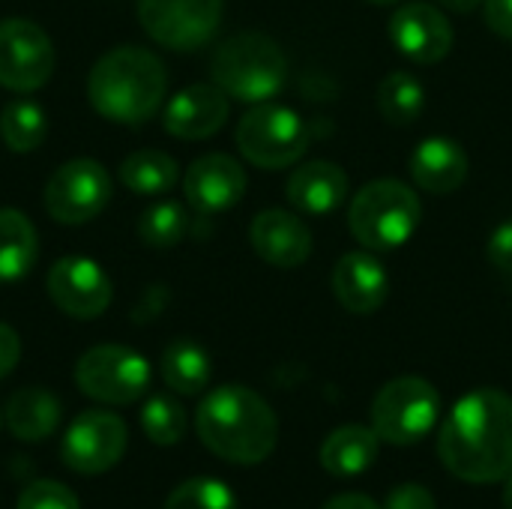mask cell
I'll return each instance as SVG.
<instances>
[{"label":"cell","mask_w":512,"mask_h":509,"mask_svg":"<svg viewBox=\"0 0 512 509\" xmlns=\"http://www.w3.org/2000/svg\"><path fill=\"white\" fill-rule=\"evenodd\" d=\"M162 381L177 396H198L207 390L213 363L210 354L192 339H174L162 351Z\"/></svg>","instance_id":"cell-24"},{"label":"cell","mask_w":512,"mask_h":509,"mask_svg":"<svg viewBox=\"0 0 512 509\" xmlns=\"http://www.w3.org/2000/svg\"><path fill=\"white\" fill-rule=\"evenodd\" d=\"M441 417L438 390L420 375L387 381L372 402V429L384 444L411 447L423 441Z\"/></svg>","instance_id":"cell-7"},{"label":"cell","mask_w":512,"mask_h":509,"mask_svg":"<svg viewBox=\"0 0 512 509\" xmlns=\"http://www.w3.org/2000/svg\"><path fill=\"white\" fill-rule=\"evenodd\" d=\"M45 288L51 303L75 318V321H93L108 312L114 300V285L108 273L84 255H66L48 267Z\"/></svg>","instance_id":"cell-13"},{"label":"cell","mask_w":512,"mask_h":509,"mask_svg":"<svg viewBox=\"0 0 512 509\" xmlns=\"http://www.w3.org/2000/svg\"><path fill=\"white\" fill-rule=\"evenodd\" d=\"M378 450H381V438L375 435L372 426L348 423L327 435L318 459L330 477H360L375 465Z\"/></svg>","instance_id":"cell-21"},{"label":"cell","mask_w":512,"mask_h":509,"mask_svg":"<svg viewBox=\"0 0 512 509\" xmlns=\"http://www.w3.org/2000/svg\"><path fill=\"white\" fill-rule=\"evenodd\" d=\"M423 204L402 180H372L348 204V228L369 252H390L405 246L420 228Z\"/></svg>","instance_id":"cell-5"},{"label":"cell","mask_w":512,"mask_h":509,"mask_svg":"<svg viewBox=\"0 0 512 509\" xmlns=\"http://www.w3.org/2000/svg\"><path fill=\"white\" fill-rule=\"evenodd\" d=\"M372 6H393V3H405V0H366Z\"/></svg>","instance_id":"cell-39"},{"label":"cell","mask_w":512,"mask_h":509,"mask_svg":"<svg viewBox=\"0 0 512 509\" xmlns=\"http://www.w3.org/2000/svg\"><path fill=\"white\" fill-rule=\"evenodd\" d=\"M486 258H489L492 267H498L504 273H512V219L501 222L492 231V237L486 243Z\"/></svg>","instance_id":"cell-33"},{"label":"cell","mask_w":512,"mask_h":509,"mask_svg":"<svg viewBox=\"0 0 512 509\" xmlns=\"http://www.w3.org/2000/svg\"><path fill=\"white\" fill-rule=\"evenodd\" d=\"M180 165L165 150H135L120 162V183L132 195H165L174 189Z\"/></svg>","instance_id":"cell-25"},{"label":"cell","mask_w":512,"mask_h":509,"mask_svg":"<svg viewBox=\"0 0 512 509\" xmlns=\"http://www.w3.org/2000/svg\"><path fill=\"white\" fill-rule=\"evenodd\" d=\"M162 509H240L228 483L213 477H195L180 483Z\"/></svg>","instance_id":"cell-30"},{"label":"cell","mask_w":512,"mask_h":509,"mask_svg":"<svg viewBox=\"0 0 512 509\" xmlns=\"http://www.w3.org/2000/svg\"><path fill=\"white\" fill-rule=\"evenodd\" d=\"M114 180L96 159H69L51 171L42 189V207L57 225H87L111 201Z\"/></svg>","instance_id":"cell-8"},{"label":"cell","mask_w":512,"mask_h":509,"mask_svg":"<svg viewBox=\"0 0 512 509\" xmlns=\"http://www.w3.org/2000/svg\"><path fill=\"white\" fill-rule=\"evenodd\" d=\"M483 18L492 33L512 39V0H483Z\"/></svg>","instance_id":"cell-34"},{"label":"cell","mask_w":512,"mask_h":509,"mask_svg":"<svg viewBox=\"0 0 512 509\" xmlns=\"http://www.w3.org/2000/svg\"><path fill=\"white\" fill-rule=\"evenodd\" d=\"M189 231V213L177 201H159L147 207L138 219V237L150 249H171Z\"/></svg>","instance_id":"cell-28"},{"label":"cell","mask_w":512,"mask_h":509,"mask_svg":"<svg viewBox=\"0 0 512 509\" xmlns=\"http://www.w3.org/2000/svg\"><path fill=\"white\" fill-rule=\"evenodd\" d=\"M504 509H512V474L504 480Z\"/></svg>","instance_id":"cell-38"},{"label":"cell","mask_w":512,"mask_h":509,"mask_svg":"<svg viewBox=\"0 0 512 509\" xmlns=\"http://www.w3.org/2000/svg\"><path fill=\"white\" fill-rule=\"evenodd\" d=\"M321 509H381L369 495H360V492H348V495H336L330 498Z\"/></svg>","instance_id":"cell-36"},{"label":"cell","mask_w":512,"mask_h":509,"mask_svg":"<svg viewBox=\"0 0 512 509\" xmlns=\"http://www.w3.org/2000/svg\"><path fill=\"white\" fill-rule=\"evenodd\" d=\"M195 432L213 456L231 465H258L276 450L279 420L255 390L225 384L201 399L195 411Z\"/></svg>","instance_id":"cell-2"},{"label":"cell","mask_w":512,"mask_h":509,"mask_svg":"<svg viewBox=\"0 0 512 509\" xmlns=\"http://www.w3.org/2000/svg\"><path fill=\"white\" fill-rule=\"evenodd\" d=\"M285 195L294 210L306 216H327L339 210L348 198V174L327 159H315L291 171Z\"/></svg>","instance_id":"cell-20"},{"label":"cell","mask_w":512,"mask_h":509,"mask_svg":"<svg viewBox=\"0 0 512 509\" xmlns=\"http://www.w3.org/2000/svg\"><path fill=\"white\" fill-rule=\"evenodd\" d=\"M237 147L243 159L264 171H282L297 165L309 150V123L288 105L261 102L252 105L237 123Z\"/></svg>","instance_id":"cell-6"},{"label":"cell","mask_w":512,"mask_h":509,"mask_svg":"<svg viewBox=\"0 0 512 509\" xmlns=\"http://www.w3.org/2000/svg\"><path fill=\"white\" fill-rule=\"evenodd\" d=\"M39 258V234L27 213L0 207V282L24 279Z\"/></svg>","instance_id":"cell-23"},{"label":"cell","mask_w":512,"mask_h":509,"mask_svg":"<svg viewBox=\"0 0 512 509\" xmlns=\"http://www.w3.org/2000/svg\"><path fill=\"white\" fill-rule=\"evenodd\" d=\"M333 294L351 315H372L390 297V273L369 249L348 252L333 267Z\"/></svg>","instance_id":"cell-18"},{"label":"cell","mask_w":512,"mask_h":509,"mask_svg":"<svg viewBox=\"0 0 512 509\" xmlns=\"http://www.w3.org/2000/svg\"><path fill=\"white\" fill-rule=\"evenodd\" d=\"M438 3L450 12H474L477 6H483V0H438Z\"/></svg>","instance_id":"cell-37"},{"label":"cell","mask_w":512,"mask_h":509,"mask_svg":"<svg viewBox=\"0 0 512 509\" xmlns=\"http://www.w3.org/2000/svg\"><path fill=\"white\" fill-rule=\"evenodd\" d=\"M231 114V96L219 84H189L168 99L162 126L180 141H204L216 135Z\"/></svg>","instance_id":"cell-16"},{"label":"cell","mask_w":512,"mask_h":509,"mask_svg":"<svg viewBox=\"0 0 512 509\" xmlns=\"http://www.w3.org/2000/svg\"><path fill=\"white\" fill-rule=\"evenodd\" d=\"M129 447L126 423L111 411H84L78 414L60 447V459L69 471L81 477H96L111 471Z\"/></svg>","instance_id":"cell-12"},{"label":"cell","mask_w":512,"mask_h":509,"mask_svg":"<svg viewBox=\"0 0 512 509\" xmlns=\"http://www.w3.org/2000/svg\"><path fill=\"white\" fill-rule=\"evenodd\" d=\"M15 509H81L75 492L57 480H36L21 495Z\"/></svg>","instance_id":"cell-31"},{"label":"cell","mask_w":512,"mask_h":509,"mask_svg":"<svg viewBox=\"0 0 512 509\" xmlns=\"http://www.w3.org/2000/svg\"><path fill=\"white\" fill-rule=\"evenodd\" d=\"M249 243L255 255L279 270L303 267L312 255L309 225L288 210H264L249 225Z\"/></svg>","instance_id":"cell-17"},{"label":"cell","mask_w":512,"mask_h":509,"mask_svg":"<svg viewBox=\"0 0 512 509\" xmlns=\"http://www.w3.org/2000/svg\"><path fill=\"white\" fill-rule=\"evenodd\" d=\"M51 36L30 18L0 21V87L12 93H36L54 75Z\"/></svg>","instance_id":"cell-11"},{"label":"cell","mask_w":512,"mask_h":509,"mask_svg":"<svg viewBox=\"0 0 512 509\" xmlns=\"http://www.w3.org/2000/svg\"><path fill=\"white\" fill-rule=\"evenodd\" d=\"M183 195L201 216L231 210L246 195V171L228 153H204L189 165L183 177Z\"/></svg>","instance_id":"cell-15"},{"label":"cell","mask_w":512,"mask_h":509,"mask_svg":"<svg viewBox=\"0 0 512 509\" xmlns=\"http://www.w3.org/2000/svg\"><path fill=\"white\" fill-rule=\"evenodd\" d=\"M60 417H63V408H60L57 396L42 387H24V390L12 393L6 402V411H3L9 432L27 444L51 438L60 426Z\"/></svg>","instance_id":"cell-22"},{"label":"cell","mask_w":512,"mask_h":509,"mask_svg":"<svg viewBox=\"0 0 512 509\" xmlns=\"http://www.w3.org/2000/svg\"><path fill=\"white\" fill-rule=\"evenodd\" d=\"M48 138V114L33 99H12L0 111V141L12 153H33Z\"/></svg>","instance_id":"cell-27"},{"label":"cell","mask_w":512,"mask_h":509,"mask_svg":"<svg viewBox=\"0 0 512 509\" xmlns=\"http://www.w3.org/2000/svg\"><path fill=\"white\" fill-rule=\"evenodd\" d=\"M186 408L174 396H150L141 408V429L150 444L156 447H174L186 435Z\"/></svg>","instance_id":"cell-29"},{"label":"cell","mask_w":512,"mask_h":509,"mask_svg":"<svg viewBox=\"0 0 512 509\" xmlns=\"http://www.w3.org/2000/svg\"><path fill=\"white\" fill-rule=\"evenodd\" d=\"M18 360H21V336L0 321V381L15 372Z\"/></svg>","instance_id":"cell-35"},{"label":"cell","mask_w":512,"mask_h":509,"mask_svg":"<svg viewBox=\"0 0 512 509\" xmlns=\"http://www.w3.org/2000/svg\"><path fill=\"white\" fill-rule=\"evenodd\" d=\"M390 42L396 51L420 66L441 63L456 42L450 18L435 3H399L390 18Z\"/></svg>","instance_id":"cell-14"},{"label":"cell","mask_w":512,"mask_h":509,"mask_svg":"<svg viewBox=\"0 0 512 509\" xmlns=\"http://www.w3.org/2000/svg\"><path fill=\"white\" fill-rule=\"evenodd\" d=\"M381 509H438V504H435V495L426 486L402 483V486L390 489V495H387Z\"/></svg>","instance_id":"cell-32"},{"label":"cell","mask_w":512,"mask_h":509,"mask_svg":"<svg viewBox=\"0 0 512 509\" xmlns=\"http://www.w3.org/2000/svg\"><path fill=\"white\" fill-rule=\"evenodd\" d=\"M78 390L102 405H132L150 387V363L126 345H96L75 363Z\"/></svg>","instance_id":"cell-9"},{"label":"cell","mask_w":512,"mask_h":509,"mask_svg":"<svg viewBox=\"0 0 512 509\" xmlns=\"http://www.w3.org/2000/svg\"><path fill=\"white\" fill-rule=\"evenodd\" d=\"M411 177L429 195H453L468 180V153L459 141L432 135L411 153Z\"/></svg>","instance_id":"cell-19"},{"label":"cell","mask_w":512,"mask_h":509,"mask_svg":"<svg viewBox=\"0 0 512 509\" xmlns=\"http://www.w3.org/2000/svg\"><path fill=\"white\" fill-rule=\"evenodd\" d=\"M225 0H138L144 33L171 51L204 48L222 24Z\"/></svg>","instance_id":"cell-10"},{"label":"cell","mask_w":512,"mask_h":509,"mask_svg":"<svg viewBox=\"0 0 512 509\" xmlns=\"http://www.w3.org/2000/svg\"><path fill=\"white\" fill-rule=\"evenodd\" d=\"M438 456L465 483H504L512 474V396L495 387L462 396L441 426Z\"/></svg>","instance_id":"cell-1"},{"label":"cell","mask_w":512,"mask_h":509,"mask_svg":"<svg viewBox=\"0 0 512 509\" xmlns=\"http://www.w3.org/2000/svg\"><path fill=\"white\" fill-rule=\"evenodd\" d=\"M210 75L213 84H219L231 99L261 105L285 87L288 57L273 36L261 30H243L216 45Z\"/></svg>","instance_id":"cell-4"},{"label":"cell","mask_w":512,"mask_h":509,"mask_svg":"<svg viewBox=\"0 0 512 509\" xmlns=\"http://www.w3.org/2000/svg\"><path fill=\"white\" fill-rule=\"evenodd\" d=\"M378 111L390 126L408 129L423 117L426 108V90L420 84V78H414L405 69L390 72L381 84H378Z\"/></svg>","instance_id":"cell-26"},{"label":"cell","mask_w":512,"mask_h":509,"mask_svg":"<svg viewBox=\"0 0 512 509\" xmlns=\"http://www.w3.org/2000/svg\"><path fill=\"white\" fill-rule=\"evenodd\" d=\"M168 69L141 45H117L105 51L87 75L90 108L120 126L147 123L165 102Z\"/></svg>","instance_id":"cell-3"}]
</instances>
